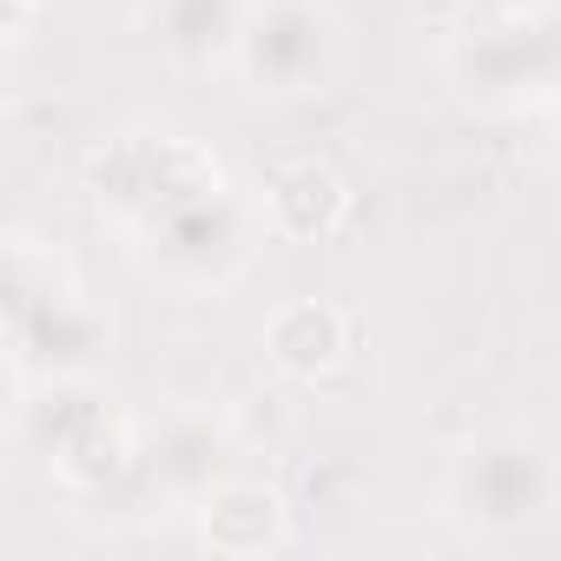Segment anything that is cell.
<instances>
[{
	"label": "cell",
	"instance_id": "cell-11",
	"mask_svg": "<svg viewBox=\"0 0 561 561\" xmlns=\"http://www.w3.org/2000/svg\"><path fill=\"white\" fill-rule=\"evenodd\" d=\"M351 351H357V324H351V311H337L324 298H291V305H277L271 324H264V357L285 377H298V383L331 377Z\"/></svg>",
	"mask_w": 561,
	"mask_h": 561
},
{
	"label": "cell",
	"instance_id": "cell-2",
	"mask_svg": "<svg viewBox=\"0 0 561 561\" xmlns=\"http://www.w3.org/2000/svg\"><path fill=\"white\" fill-rule=\"evenodd\" d=\"M8 383H34V377H87L113 331L106 318L80 298V285L60 271V257L34 251L27 238H14L8 251Z\"/></svg>",
	"mask_w": 561,
	"mask_h": 561
},
{
	"label": "cell",
	"instance_id": "cell-1",
	"mask_svg": "<svg viewBox=\"0 0 561 561\" xmlns=\"http://www.w3.org/2000/svg\"><path fill=\"white\" fill-rule=\"evenodd\" d=\"M443 522L476 541H508L554 515L561 502V462L548 443L522 430H476L443 456Z\"/></svg>",
	"mask_w": 561,
	"mask_h": 561
},
{
	"label": "cell",
	"instance_id": "cell-13",
	"mask_svg": "<svg viewBox=\"0 0 561 561\" xmlns=\"http://www.w3.org/2000/svg\"><path fill=\"white\" fill-rule=\"evenodd\" d=\"M34 8H41V0H8V41H27V27H34Z\"/></svg>",
	"mask_w": 561,
	"mask_h": 561
},
{
	"label": "cell",
	"instance_id": "cell-8",
	"mask_svg": "<svg viewBox=\"0 0 561 561\" xmlns=\"http://www.w3.org/2000/svg\"><path fill=\"white\" fill-rule=\"evenodd\" d=\"M238 462V436L211 416V410H179V416H165L146 443H139V476L159 489V495H172V502H198V495H211L225 476H238L231 469Z\"/></svg>",
	"mask_w": 561,
	"mask_h": 561
},
{
	"label": "cell",
	"instance_id": "cell-14",
	"mask_svg": "<svg viewBox=\"0 0 561 561\" xmlns=\"http://www.w3.org/2000/svg\"><path fill=\"white\" fill-rule=\"evenodd\" d=\"M515 8H548V14H561V0H515Z\"/></svg>",
	"mask_w": 561,
	"mask_h": 561
},
{
	"label": "cell",
	"instance_id": "cell-4",
	"mask_svg": "<svg viewBox=\"0 0 561 561\" xmlns=\"http://www.w3.org/2000/svg\"><path fill=\"white\" fill-rule=\"evenodd\" d=\"M443 67L469 106H489V113H515L528 100L554 106L561 100V14L515 8V14L476 21L449 41Z\"/></svg>",
	"mask_w": 561,
	"mask_h": 561
},
{
	"label": "cell",
	"instance_id": "cell-12",
	"mask_svg": "<svg viewBox=\"0 0 561 561\" xmlns=\"http://www.w3.org/2000/svg\"><path fill=\"white\" fill-rule=\"evenodd\" d=\"M351 211V185L324 159H277L264 172V218L285 238H331Z\"/></svg>",
	"mask_w": 561,
	"mask_h": 561
},
{
	"label": "cell",
	"instance_id": "cell-9",
	"mask_svg": "<svg viewBox=\"0 0 561 561\" xmlns=\"http://www.w3.org/2000/svg\"><path fill=\"white\" fill-rule=\"evenodd\" d=\"M192 515H198V541L225 561H257L291 548V495L257 476H225L211 495L192 502Z\"/></svg>",
	"mask_w": 561,
	"mask_h": 561
},
{
	"label": "cell",
	"instance_id": "cell-3",
	"mask_svg": "<svg viewBox=\"0 0 561 561\" xmlns=\"http://www.w3.org/2000/svg\"><path fill=\"white\" fill-rule=\"evenodd\" d=\"M14 430L80 495H100L126 469H139V436L126 430V416L87 377H34V383H14Z\"/></svg>",
	"mask_w": 561,
	"mask_h": 561
},
{
	"label": "cell",
	"instance_id": "cell-15",
	"mask_svg": "<svg viewBox=\"0 0 561 561\" xmlns=\"http://www.w3.org/2000/svg\"><path fill=\"white\" fill-rule=\"evenodd\" d=\"M554 113H561V100H554Z\"/></svg>",
	"mask_w": 561,
	"mask_h": 561
},
{
	"label": "cell",
	"instance_id": "cell-7",
	"mask_svg": "<svg viewBox=\"0 0 561 561\" xmlns=\"http://www.w3.org/2000/svg\"><path fill=\"white\" fill-rule=\"evenodd\" d=\"M133 238H139L146 264L165 277V285H179V291H218V285H231V277L244 271V257L257 244V205L244 192L218 185V192L185 198L165 218L139 225Z\"/></svg>",
	"mask_w": 561,
	"mask_h": 561
},
{
	"label": "cell",
	"instance_id": "cell-10",
	"mask_svg": "<svg viewBox=\"0 0 561 561\" xmlns=\"http://www.w3.org/2000/svg\"><path fill=\"white\" fill-rule=\"evenodd\" d=\"M251 0H139V27L179 73H211L238 60Z\"/></svg>",
	"mask_w": 561,
	"mask_h": 561
},
{
	"label": "cell",
	"instance_id": "cell-6",
	"mask_svg": "<svg viewBox=\"0 0 561 561\" xmlns=\"http://www.w3.org/2000/svg\"><path fill=\"white\" fill-rule=\"evenodd\" d=\"M231 67L251 93H271V100L324 93L344 67V21L331 0H251Z\"/></svg>",
	"mask_w": 561,
	"mask_h": 561
},
{
	"label": "cell",
	"instance_id": "cell-5",
	"mask_svg": "<svg viewBox=\"0 0 561 561\" xmlns=\"http://www.w3.org/2000/svg\"><path fill=\"white\" fill-rule=\"evenodd\" d=\"M87 185H93V198L113 218H126L139 231V225L165 218L172 205L218 192L225 185V165H218V152H205L185 133H113V139L93 146Z\"/></svg>",
	"mask_w": 561,
	"mask_h": 561
}]
</instances>
